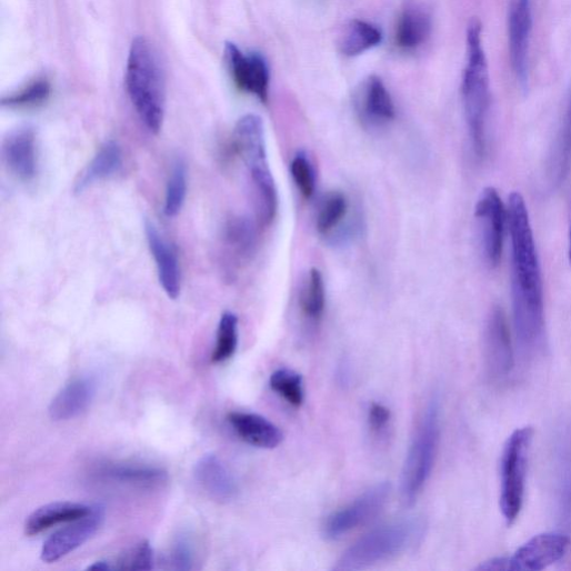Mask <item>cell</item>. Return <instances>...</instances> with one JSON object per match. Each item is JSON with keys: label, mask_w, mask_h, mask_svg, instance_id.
Returning a JSON list of instances; mask_svg holds the SVG:
<instances>
[{"label": "cell", "mask_w": 571, "mask_h": 571, "mask_svg": "<svg viewBox=\"0 0 571 571\" xmlns=\"http://www.w3.org/2000/svg\"><path fill=\"white\" fill-rule=\"evenodd\" d=\"M302 314L311 323L318 324L324 317L327 309V286L323 273L312 268L307 276L300 294Z\"/></svg>", "instance_id": "obj_28"}, {"label": "cell", "mask_w": 571, "mask_h": 571, "mask_svg": "<svg viewBox=\"0 0 571 571\" xmlns=\"http://www.w3.org/2000/svg\"><path fill=\"white\" fill-rule=\"evenodd\" d=\"M122 164L120 144L114 140L104 142L76 181L74 192L80 194L97 182L111 178L120 171Z\"/></svg>", "instance_id": "obj_23"}, {"label": "cell", "mask_w": 571, "mask_h": 571, "mask_svg": "<svg viewBox=\"0 0 571 571\" xmlns=\"http://www.w3.org/2000/svg\"><path fill=\"white\" fill-rule=\"evenodd\" d=\"M293 181L303 198L310 200L317 190V173L312 160L305 151H299L291 162Z\"/></svg>", "instance_id": "obj_34"}, {"label": "cell", "mask_w": 571, "mask_h": 571, "mask_svg": "<svg viewBox=\"0 0 571 571\" xmlns=\"http://www.w3.org/2000/svg\"><path fill=\"white\" fill-rule=\"evenodd\" d=\"M89 570H114L113 562L108 560H100L94 562L88 568Z\"/></svg>", "instance_id": "obj_39"}, {"label": "cell", "mask_w": 571, "mask_h": 571, "mask_svg": "<svg viewBox=\"0 0 571 571\" xmlns=\"http://www.w3.org/2000/svg\"><path fill=\"white\" fill-rule=\"evenodd\" d=\"M484 365L492 382L501 383L512 374L514 352L503 310L493 308L487 320L483 337Z\"/></svg>", "instance_id": "obj_11"}, {"label": "cell", "mask_w": 571, "mask_h": 571, "mask_svg": "<svg viewBox=\"0 0 571 571\" xmlns=\"http://www.w3.org/2000/svg\"><path fill=\"white\" fill-rule=\"evenodd\" d=\"M3 154L10 171L21 181L31 182L39 170L37 133L31 127L20 128L4 141Z\"/></svg>", "instance_id": "obj_17"}, {"label": "cell", "mask_w": 571, "mask_h": 571, "mask_svg": "<svg viewBox=\"0 0 571 571\" xmlns=\"http://www.w3.org/2000/svg\"><path fill=\"white\" fill-rule=\"evenodd\" d=\"M474 217L484 260L491 268L497 267L502 256L508 208L494 188L489 187L481 192Z\"/></svg>", "instance_id": "obj_8"}, {"label": "cell", "mask_w": 571, "mask_h": 571, "mask_svg": "<svg viewBox=\"0 0 571 571\" xmlns=\"http://www.w3.org/2000/svg\"><path fill=\"white\" fill-rule=\"evenodd\" d=\"M187 190V166L182 159H177L172 166L166 189L163 211L167 217L174 218L181 212L186 201Z\"/></svg>", "instance_id": "obj_30"}, {"label": "cell", "mask_w": 571, "mask_h": 571, "mask_svg": "<svg viewBox=\"0 0 571 571\" xmlns=\"http://www.w3.org/2000/svg\"><path fill=\"white\" fill-rule=\"evenodd\" d=\"M532 30L531 0H510L508 44L511 67L521 91L529 88V47Z\"/></svg>", "instance_id": "obj_12"}, {"label": "cell", "mask_w": 571, "mask_h": 571, "mask_svg": "<svg viewBox=\"0 0 571 571\" xmlns=\"http://www.w3.org/2000/svg\"><path fill=\"white\" fill-rule=\"evenodd\" d=\"M144 231L162 289L169 299L176 301L181 292V269L177 251L152 221L146 220Z\"/></svg>", "instance_id": "obj_16"}, {"label": "cell", "mask_w": 571, "mask_h": 571, "mask_svg": "<svg viewBox=\"0 0 571 571\" xmlns=\"http://www.w3.org/2000/svg\"><path fill=\"white\" fill-rule=\"evenodd\" d=\"M114 570H151L154 568V551L150 542L144 540L122 553L116 562Z\"/></svg>", "instance_id": "obj_35"}, {"label": "cell", "mask_w": 571, "mask_h": 571, "mask_svg": "<svg viewBox=\"0 0 571 571\" xmlns=\"http://www.w3.org/2000/svg\"><path fill=\"white\" fill-rule=\"evenodd\" d=\"M224 62L236 88L266 104L269 100L270 70L256 52H243L234 43L224 46Z\"/></svg>", "instance_id": "obj_10"}, {"label": "cell", "mask_w": 571, "mask_h": 571, "mask_svg": "<svg viewBox=\"0 0 571 571\" xmlns=\"http://www.w3.org/2000/svg\"><path fill=\"white\" fill-rule=\"evenodd\" d=\"M571 166V92L547 164V181L551 190L565 179Z\"/></svg>", "instance_id": "obj_24"}, {"label": "cell", "mask_w": 571, "mask_h": 571, "mask_svg": "<svg viewBox=\"0 0 571 571\" xmlns=\"http://www.w3.org/2000/svg\"><path fill=\"white\" fill-rule=\"evenodd\" d=\"M391 420L390 410L379 403H373L369 411V423L374 432H381Z\"/></svg>", "instance_id": "obj_37"}, {"label": "cell", "mask_w": 571, "mask_h": 571, "mask_svg": "<svg viewBox=\"0 0 571 571\" xmlns=\"http://www.w3.org/2000/svg\"><path fill=\"white\" fill-rule=\"evenodd\" d=\"M224 242L239 261L250 260L258 246L257 226L247 217H232L224 227Z\"/></svg>", "instance_id": "obj_26"}, {"label": "cell", "mask_w": 571, "mask_h": 571, "mask_svg": "<svg viewBox=\"0 0 571 571\" xmlns=\"http://www.w3.org/2000/svg\"><path fill=\"white\" fill-rule=\"evenodd\" d=\"M270 388L280 398L294 408H301L304 402L303 378L290 369L274 371L269 381Z\"/></svg>", "instance_id": "obj_31"}, {"label": "cell", "mask_w": 571, "mask_h": 571, "mask_svg": "<svg viewBox=\"0 0 571 571\" xmlns=\"http://www.w3.org/2000/svg\"><path fill=\"white\" fill-rule=\"evenodd\" d=\"M383 41L381 30L365 21L350 22L340 39V52L347 58L360 57L375 48Z\"/></svg>", "instance_id": "obj_27"}, {"label": "cell", "mask_w": 571, "mask_h": 571, "mask_svg": "<svg viewBox=\"0 0 571 571\" xmlns=\"http://www.w3.org/2000/svg\"><path fill=\"white\" fill-rule=\"evenodd\" d=\"M349 216L350 202L347 196L341 191H331L319 206L317 229L324 237H332L338 230L340 238H343L344 230L349 232L353 228L349 222H345Z\"/></svg>", "instance_id": "obj_25"}, {"label": "cell", "mask_w": 571, "mask_h": 571, "mask_svg": "<svg viewBox=\"0 0 571 571\" xmlns=\"http://www.w3.org/2000/svg\"><path fill=\"white\" fill-rule=\"evenodd\" d=\"M354 103L360 121L369 129L385 128L397 118L391 93L377 76L369 77L361 83Z\"/></svg>", "instance_id": "obj_15"}, {"label": "cell", "mask_w": 571, "mask_h": 571, "mask_svg": "<svg viewBox=\"0 0 571 571\" xmlns=\"http://www.w3.org/2000/svg\"><path fill=\"white\" fill-rule=\"evenodd\" d=\"M477 569L478 570H487V571H490V570L509 571L510 570L509 557L490 559V560L481 563Z\"/></svg>", "instance_id": "obj_38"}, {"label": "cell", "mask_w": 571, "mask_h": 571, "mask_svg": "<svg viewBox=\"0 0 571 571\" xmlns=\"http://www.w3.org/2000/svg\"><path fill=\"white\" fill-rule=\"evenodd\" d=\"M461 94L472 150L478 159H483L488 150L491 92L482 26L479 20H471L467 29V63Z\"/></svg>", "instance_id": "obj_2"}, {"label": "cell", "mask_w": 571, "mask_h": 571, "mask_svg": "<svg viewBox=\"0 0 571 571\" xmlns=\"http://www.w3.org/2000/svg\"><path fill=\"white\" fill-rule=\"evenodd\" d=\"M97 394L93 378L82 377L67 384L53 399L49 408L53 421H69L83 414Z\"/></svg>", "instance_id": "obj_20"}, {"label": "cell", "mask_w": 571, "mask_h": 571, "mask_svg": "<svg viewBox=\"0 0 571 571\" xmlns=\"http://www.w3.org/2000/svg\"><path fill=\"white\" fill-rule=\"evenodd\" d=\"M101 473L114 482L139 487L160 485L168 480L167 471L152 467L113 464L103 468Z\"/></svg>", "instance_id": "obj_29"}, {"label": "cell", "mask_w": 571, "mask_h": 571, "mask_svg": "<svg viewBox=\"0 0 571 571\" xmlns=\"http://www.w3.org/2000/svg\"><path fill=\"white\" fill-rule=\"evenodd\" d=\"M93 505L59 501L37 509L27 520L26 533L40 534L54 525L72 522L91 513Z\"/></svg>", "instance_id": "obj_22"}, {"label": "cell", "mask_w": 571, "mask_h": 571, "mask_svg": "<svg viewBox=\"0 0 571 571\" xmlns=\"http://www.w3.org/2000/svg\"><path fill=\"white\" fill-rule=\"evenodd\" d=\"M569 260L571 263V223H570V231H569Z\"/></svg>", "instance_id": "obj_40"}, {"label": "cell", "mask_w": 571, "mask_h": 571, "mask_svg": "<svg viewBox=\"0 0 571 571\" xmlns=\"http://www.w3.org/2000/svg\"><path fill=\"white\" fill-rule=\"evenodd\" d=\"M51 93L50 81L44 78L37 79L20 91L3 98L2 106L12 109L36 108L47 102Z\"/></svg>", "instance_id": "obj_33"}, {"label": "cell", "mask_w": 571, "mask_h": 571, "mask_svg": "<svg viewBox=\"0 0 571 571\" xmlns=\"http://www.w3.org/2000/svg\"><path fill=\"white\" fill-rule=\"evenodd\" d=\"M424 523L418 518L394 521L359 539L339 559L334 570L355 571L391 559L420 540Z\"/></svg>", "instance_id": "obj_5"}, {"label": "cell", "mask_w": 571, "mask_h": 571, "mask_svg": "<svg viewBox=\"0 0 571 571\" xmlns=\"http://www.w3.org/2000/svg\"><path fill=\"white\" fill-rule=\"evenodd\" d=\"M508 223L512 256V308L517 342L523 354L540 351L545 323L540 262L523 197H509Z\"/></svg>", "instance_id": "obj_1"}, {"label": "cell", "mask_w": 571, "mask_h": 571, "mask_svg": "<svg viewBox=\"0 0 571 571\" xmlns=\"http://www.w3.org/2000/svg\"><path fill=\"white\" fill-rule=\"evenodd\" d=\"M432 19L425 8L408 2L402 8L395 27V46L407 53L421 49L431 38Z\"/></svg>", "instance_id": "obj_18"}, {"label": "cell", "mask_w": 571, "mask_h": 571, "mask_svg": "<svg viewBox=\"0 0 571 571\" xmlns=\"http://www.w3.org/2000/svg\"><path fill=\"white\" fill-rule=\"evenodd\" d=\"M193 474L198 484L214 501L227 503L238 495V484L216 454H204L194 465Z\"/></svg>", "instance_id": "obj_19"}, {"label": "cell", "mask_w": 571, "mask_h": 571, "mask_svg": "<svg viewBox=\"0 0 571 571\" xmlns=\"http://www.w3.org/2000/svg\"><path fill=\"white\" fill-rule=\"evenodd\" d=\"M534 431L514 430L508 438L500 461V510L508 525L519 518L525 493L528 462Z\"/></svg>", "instance_id": "obj_6"}, {"label": "cell", "mask_w": 571, "mask_h": 571, "mask_svg": "<svg viewBox=\"0 0 571 571\" xmlns=\"http://www.w3.org/2000/svg\"><path fill=\"white\" fill-rule=\"evenodd\" d=\"M169 563L174 570H191L193 567V547L187 534H179L172 543Z\"/></svg>", "instance_id": "obj_36"}, {"label": "cell", "mask_w": 571, "mask_h": 571, "mask_svg": "<svg viewBox=\"0 0 571 571\" xmlns=\"http://www.w3.org/2000/svg\"><path fill=\"white\" fill-rule=\"evenodd\" d=\"M440 441V408L432 401L425 411L407 455L401 478V498L412 505L427 484L437 459Z\"/></svg>", "instance_id": "obj_7"}, {"label": "cell", "mask_w": 571, "mask_h": 571, "mask_svg": "<svg viewBox=\"0 0 571 571\" xmlns=\"http://www.w3.org/2000/svg\"><path fill=\"white\" fill-rule=\"evenodd\" d=\"M233 139L253 187L258 222L268 226L278 211V190L268 161L261 118L256 114L240 118L234 128Z\"/></svg>", "instance_id": "obj_4"}, {"label": "cell", "mask_w": 571, "mask_h": 571, "mask_svg": "<svg viewBox=\"0 0 571 571\" xmlns=\"http://www.w3.org/2000/svg\"><path fill=\"white\" fill-rule=\"evenodd\" d=\"M570 539L559 532H543L523 543L509 557L510 571H540L564 557Z\"/></svg>", "instance_id": "obj_14"}, {"label": "cell", "mask_w": 571, "mask_h": 571, "mask_svg": "<svg viewBox=\"0 0 571 571\" xmlns=\"http://www.w3.org/2000/svg\"><path fill=\"white\" fill-rule=\"evenodd\" d=\"M126 88L141 122L151 133H160L167 102L164 76L154 49L142 37L130 48Z\"/></svg>", "instance_id": "obj_3"}, {"label": "cell", "mask_w": 571, "mask_h": 571, "mask_svg": "<svg viewBox=\"0 0 571 571\" xmlns=\"http://www.w3.org/2000/svg\"><path fill=\"white\" fill-rule=\"evenodd\" d=\"M104 519V505L94 504L91 513L72 521L71 524L57 531L44 542L41 552L42 560L53 563L70 554L99 531Z\"/></svg>", "instance_id": "obj_13"}, {"label": "cell", "mask_w": 571, "mask_h": 571, "mask_svg": "<svg viewBox=\"0 0 571 571\" xmlns=\"http://www.w3.org/2000/svg\"><path fill=\"white\" fill-rule=\"evenodd\" d=\"M391 491L390 483H379L349 505L332 513L323 527L325 538L338 540L374 519L387 505Z\"/></svg>", "instance_id": "obj_9"}, {"label": "cell", "mask_w": 571, "mask_h": 571, "mask_svg": "<svg viewBox=\"0 0 571 571\" xmlns=\"http://www.w3.org/2000/svg\"><path fill=\"white\" fill-rule=\"evenodd\" d=\"M238 347V318L232 312L222 314L217 332V343L211 355L214 364L230 360Z\"/></svg>", "instance_id": "obj_32"}, {"label": "cell", "mask_w": 571, "mask_h": 571, "mask_svg": "<svg viewBox=\"0 0 571 571\" xmlns=\"http://www.w3.org/2000/svg\"><path fill=\"white\" fill-rule=\"evenodd\" d=\"M228 422L241 440L256 448L274 449L283 440L281 430L258 414L231 412Z\"/></svg>", "instance_id": "obj_21"}]
</instances>
